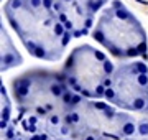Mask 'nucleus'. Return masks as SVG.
I'll return each mask as SVG.
<instances>
[{
    "instance_id": "obj_1",
    "label": "nucleus",
    "mask_w": 148,
    "mask_h": 140,
    "mask_svg": "<svg viewBox=\"0 0 148 140\" xmlns=\"http://www.w3.org/2000/svg\"><path fill=\"white\" fill-rule=\"evenodd\" d=\"M21 63V56L18 53H2V71L10 69L12 66Z\"/></svg>"
},
{
    "instance_id": "obj_2",
    "label": "nucleus",
    "mask_w": 148,
    "mask_h": 140,
    "mask_svg": "<svg viewBox=\"0 0 148 140\" xmlns=\"http://www.w3.org/2000/svg\"><path fill=\"white\" fill-rule=\"evenodd\" d=\"M28 140H66V139H63V137H51L48 132H41V134L32 135Z\"/></svg>"
},
{
    "instance_id": "obj_3",
    "label": "nucleus",
    "mask_w": 148,
    "mask_h": 140,
    "mask_svg": "<svg viewBox=\"0 0 148 140\" xmlns=\"http://www.w3.org/2000/svg\"><path fill=\"white\" fill-rule=\"evenodd\" d=\"M53 32H54V35H56V38H61L66 33V30H64V25L63 23H59V22H56L53 25Z\"/></svg>"
},
{
    "instance_id": "obj_4",
    "label": "nucleus",
    "mask_w": 148,
    "mask_h": 140,
    "mask_svg": "<svg viewBox=\"0 0 148 140\" xmlns=\"http://www.w3.org/2000/svg\"><path fill=\"white\" fill-rule=\"evenodd\" d=\"M114 69H115V68H114V65H112V63L109 61V59L102 63V73H104L106 76H110L112 73H114Z\"/></svg>"
},
{
    "instance_id": "obj_5",
    "label": "nucleus",
    "mask_w": 148,
    "mask_h": 140,
    "mask_svg": "<svg viewBox=\"0 0 148 140\" xmlns=\"http://www.w3.org/2000/svg\"><path fill=\"white\" fill-rule=\"evenodd\" d=\"M53 10L59 15V13H64V12H68V8L64 7V2H63V0H56V2H54V5H53Z\"/></svg>"
},
{
    "instance_id": "obj_6",
    "label": "nucleus",
    "mask_w": 148,
    "mask_h": 140,
    "mask_svg": "<svg viewBox=\"0 0 148 140\" xmlns=\"http://www.w3.org/2000/svg\"><path fill=\"white\" fill-rule=\"evenodd\" d=\"M133 68L138 71V74H148V66L145 65V63L137 61V63H133Z\"/></svg>"
},
{
    "instance_id": "obj_7",
    "label": "nucleus",
    "mask_w": 148,
    "mask_h": 140,
    "mask_svg": "<svg viewBox=\"0 0 148 140\" xmlns=\"http://www.w3.org/2000/svg\"><path fill=\"white\" fill-rule=\"evenodd\" d=\"M109 101V102H114L115 101V97H117V92H115V89L114 87H110V89H107L106 91V96H104Z\"/></svg>"
},
{
    "instance_id": "obj_8",
    "label": "nucleus",
    "mask_w": 148,
    "mask_h": 140,
    "mask_svg": "<svg viewBox=\"0 0 148 140\" xmlns=\"http://www.w3.org/2000/svg\"><path fill=\"white\" fill-rule=\"evenodd\" d=\"M71 38H73V33H71V32H66V33H64L63 36H61V48H64V46H66L69 41H71Z\"/></svg>"
},
{
    "instance_id": "obj_9",
    "label": "nucleus",
    "mask_w": 148,
    "mask_h": 140,
    "mask_svg": "<svg viewBox=\"0 0 148 140\" xmlns=\"http://www.w3.org/2000/svg\"><path fill=\"white\" fill-rule=\"evenodd\" d=\"M87 33H89V30H87V28H81V30H74L73 36L74 38H79V36H82V35H87Z\"/></svg>"
},
{
    "instance_id": "obj_10",
    "label": "nucleus",
    "mask_w": 148,
    "mask_h": 140,
    "mask_svg": "<svg viewBox=\"0 0 148 140\" xmlns=\"http://www.w3.org/2000/svg\"><path fill=\"white\" fill-rule=\"evenodd\" d=\"M92 23H94V22H92V16H87V18L84 20V28H87V30H89V28L92 27Z\"/></svg>"
},
{
    "instance_id": "obj_11",
    "label": "nucleus",
    "mask_w": 148,
    "mask_h": 140,
    "mask_svg": "<svg viewBox=\"0 0 148 140\" xmlns=\"http://www.w3.org/2000/svg\"><path fill=\"white\" fill-rule=\"evenodd\" d=\"M68 20H69V18L66 16V13H59V15H58V22H59V23H61V22H63V23H66Z\"/></svg>"
},
{
    "instance_id": "obj_12",
    "label": "nucleus",
    "mask_w": 148,
    "mask_h": 140,
    "mask_svg": "<svg viewBox=\"0 0 148 140\" xmlns=\"http://www.w3.org/2000/svg\"><path fill=\"white\" fill-rule=\"evenodd\" d=\"M137 2H140V3H143V5H148V2H147V0H137Z\"/></svg>"
}]
</instances>
